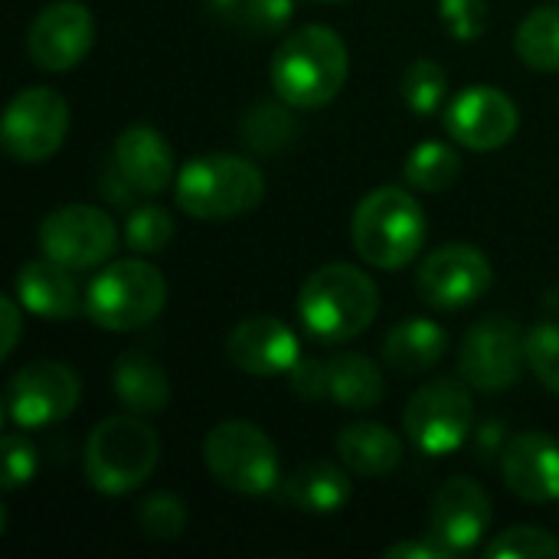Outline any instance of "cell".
Listing matches in <instances>:
<instances>
[{"label": "cell", "instance_id": "37", "mask_svg": "<svg viewBox=\"0 0 559 559\" xmlns=\"http://www.w3.org/2000/svg\"><path fill=\"white\" fill-rule=\"evenodd\" d=\"M288 380L301 400H328V360H298Z\"/></svg>", "mask_w": 559, "mask_h": 559}, {"label": "cell", "instance_id": "9", "mask_svg": "<svg viewBox=\"0 0 559 559\" xmlns=\"http://www.w3.org/2000/svg\"><path fill=\"white\" fill-rule=\"evenodd\" d=\"M69 134V105L66 98L49 85H29L20 88L0 124L3 151L23 164L49 160Z\"/></svg>", "mask_w": 559, "mask_h": 559}, {"label": "cell", "instance_id": "5", "mask_svg": "<svg viewBox=\"0 0 559 559\" xmlns=\"http://www.w3.org/2000/svg\"><path fill=\"white\" fill-rule=\"evenodd\" d=\"M160 462L157 432L131 416H111L98 423L85 442V481L108 498L141 488Z\"/></svg>", "mask_w": 559, "mask_h": 559}, {"label": "cell", "instance_id": "2", "mask_svg": "<svg viewBox=\"0 0 559 559\" xmlns=\"http://www.w3.org/2000/svg\"><path fill=\"white\" fill-rule=\"evenodd\" d=\"M380 311L377 282L350 265L331 262L311 272L298 292L301 324L324 344H344L360 337Z\"/></svg>", "mask_w": 559, "mask_h": 559}, {"label": "cell", "instance_id": "14", "mask_svg": "<svg viewBox=\"0 0 559 559\" xmlns=\"http://www.w3.org/2000/svg\"><path fill=\"white\" fill-rule=\"evenodd\" d=\"M95 43L92 10L79 0H56L36 13L26 33V52L43 72L75 69Z\"/></svg>", "mask_w": 559, "mask_h": 559}, {"label": "cell", "instance_id": "23", "mask_svg": "<svg viewBox=\"0 0 559 559\" xmlns=\"http://www.w3.org/2000/svg\"><path fill=\"white\" fill-rule=\"evenodd\" d=\"M337 459L344 468L364 478H383L400 468L403 462V442L380 423H354L347 426L337 442Z\"/></svg>", "mask_w": 559, "mask_h": 559}, {"label": "cell", "instance_id": "35", "mask_svg": "<svg viewBox=\"0 0 559 559\" xmlns=\"http://www.w3.org/2000/svg\"><path fill=\"white\" fill-rule=\"evenodd\" d=\"M0 459H3V491H16L33 481L36 475V449L26 436L7 432L0 442Z\"/></svg>", "mask_w": 559, "mask_h": 559}, {"label": "cell", "instance_id": "22", "mask_svg": "<svg viewBox=\"0 0 559 559\" xmlns=\"http://www.w3.org/2000/svg\"><path fill=\"white\" fill-rule=\"evenodd\" d=\"M111 383H115L118 403L134 416H157L170 403V380H167L164 367L144 350L121 354L115 360Z\"/></svg>", "mask_w": 559, "mask_h": 559}, {"label": "cell", "instance_id": "8", "mask_svg": "<svg viewBox=\"0 0 559 559\" xmlns=\"http://www.w3.org/2000/svg\"><path fill=\"white\" fill-rule=\"evenodd\" d=\"M403 426L409 442L423 455L429 459L452 455L468 442L475 429L472 393L455 380H432L409 396Z\"/></svg>", "mask_w": 559, "mask_h": 559}, {"label": "cell", "instance_id": "34", "mask_svg": "<svg viewBox=\"0 0 559 559\" xmlns=\"http://www.w3.org/2000/svg\"><path fill=\"white\" fill-rule=\"evenodd\" d=\"M439 16L459 43H475L488 29V0H439Z\"/></svg>", "mask_w": 559, "mask_h": 559}, {"label": "cell", "instance_id": "10", "mask_svg": "<svg viewBox=\"0 0 559 559\" xmlns=\"http://www.w3.org/2000/svg\"><path fill=\"white\" fill-rule=\"evenodd\" d=\"M39 249L46 259L85 272L105 265L118 249V226L111 216L88 203H69L52 210L39 226Z\"/></svg>", "mask_w": 559, "mask_h": 559}, {"label": "cell", "instance_id": "27", "mask_svg": "<svg viewBox=\"0 0 559 559\" xmlns=\"http://www.w3.org/2000/svg\"><path fill=\"white\" fill-rule=\"evenodd\" d=\"M406 183L413 190H423V193H442L449 190L459 174H462V157L452 144L445 141H426L419 147L409 151L406 157Z\"/></svg>", "mask_w": 559, "mask_h": 559}, {"label": "cell", "instance_id": "21", "mask_svg": "<svg viewBox=\"0 0 559 559\" xmlns=\"http://www.w3.org/2000/svg\"><path fill=\"white\" fill-rule=\"evenodd\" d=\"M275 495L301 514H334L350 501V478L331 462H308L282 478Z\"/></svg>", "mask_w": 559, "mask_h": 559}, {"label": "cell", "instance_id": "13", "mask_svg": "<svg viewBox=\"0 0 559 559\" xmlns=\"http://www.w3.org/2000/svg\"><path fill=\"white\" fill-rule=\"evenodd\" d=\"M495 282L491 262L481 249L468 242H449L429 252L416 275V292L429 308L459 311L488 295Z\"/></svg>", "mask_w": 559, "mask_h": 559}, {"label": "cell", "instance_id": "26", "mask_svg": "<svg viewBox=\"0 0 559 559\" xmlns=\"http://www.w3.org/2000/svg\"><path fill=\"white\" fill-rule=\"evenodd\" d=\"M242 144L255 154H275L282 147H288L298 134V121L292 115L288 102H259L246 111L242 124H239Z\"/></svg>", "mask_w": 559, "mask_h": 559}, {"label": "cell", "instance_id": "17", "mask_svg": "<svg viewBox=\"0 0 559 559\" xmlns=\"http://www.w3.org/2000/svg\"><path fill=\"white\" fill-rule=\"evenodd\" d=\"M226 354L249 377H282L292 373V367L301 360V344L285 321L255 314L233 328Z\"/></svg>", "mask_w": 559, "mask_h": 559}, {"label": "cell", "instance_id": "28", "mask_svg": "<svg viewBox=\"0 0 559 559\" xmlns=\"http://www.w3.org/2000/svg\"><path fill=\"white\" fill-rule=\"evenodd\" d=\"M518 56L537 72H559V7H537L514 36Z\"/></svg>", "mask_w": 559, "mask_h": 559}, {"label": "cell", "instance_id": "40", "mask_svg": "<svg viewBox=\"0 0 559 559\" xmlns=\"http://www.w3.org/2000/svg\"><path fill=\"white\" fill-rule=\"evenodd\" d=\"M242 3H246V0H210V7H213L216 13H236V10L242 13Z\"/></svg>", "mask_w": 559, "mask_h": 559}, {"label": "cell", "instance_id": "15", "mask_svg": "<svg viewBox=\"0 0 559 559\" xmlns=\"http://www.w3.org/2000/svg\"><path fill=\"white\" fill-rule=\"evenodd\" d=\"M521 115L511 95L495 85H472L445 105V131L472 151H498L518 134Z\"/></svg>", "mask_w": 559, "mask_h": 559}, {"label": "cell", "instance_id": "19", "mask_svg": "<svg viewBox=\"0 0 559 559\" xmlns=\"http://www.w3.org/2000/svg\"><path fill=\"white\" fill-rule=\"evenodd\" d=\"M111 167L131 183L138 197H157L170 187L174 170V151L167 138L151 124H131L118 134L111 147Z\"/></svg>", "mask_w": 559, "mask_h": 559}, {"label": "cell", "instance_id": "24", "mask_svg": "<svg viewBox=\"0 0 559 559\" xmlns=\"http://www.w3.org/2000/svg\"><path fill=\"white\" fill-rule=\"evenodd\" d=\"M445 347L449 334L442 331V324H436L432 318H406L386 334L383 357L396 373L416 377L432 370L445 357Z\"/></svg>", "mask_w": 559, "mask_h": 559}, {"label": "cell", "instance_id": "7", "mask_svg": "<svg viewBox=\"0 0 559 559\" xmlns=\"http://www.w3.org/2000/svg\"><path fill=\"white\" fill-rule=\"evenodd\" d=\"M203 462L226 491L249 498L272 495L282 481L278 449L259 426L246 419H229L210 429L203 442Z\"/></svg>", "mask_w": 559, "mask_h": 559}, {"label": "cell", "instance_id": "16", "mask_svg": "<svg viewBox=\"0 0 559 559\" xmlns=\"http://www.w3.org/2000/svg\"><path fill=\"white\" fill-rule=\"evenodd\" d=\"M491 518H495V511H491L488 491L481 485H475L472 478H452L432 498L429 531L455 557H462L465 550H472L485 540Z\"/></svg>", "mask_w": 559, "mask_h": 559}, {"label": "cell", "instance_id": "3", "mask_svg": "<svg viewBox=\"0 0 559 559\" xmlns=\"http://www.w3.org/2000/svg\"><path fill=\"white\" fill-rule=\"evenodd\" d=\"M357 255L383 272L406 269L426 242V213L403 187H377L367 193L350 223Z\"/></svg>", "mask_w": 559, "mask_h": 559}, {"label": "cell", "instance_id": "31", "mask_svg": "<svg viewBox=\"0 0 559 559\" xmlns=\"http://www.w3.org/2000/svg\"><path fill=\"white\" fill-rule=\"evenodd\" d=\"M138 527L151 540H177L187 527V504L170 491H154L138 504Z\"/></svg>", "mask_w": 559, "mask_h": 559}, {"label": "cell", "instance_id": "18", "mask_svg": "<svg viewBox=\"0 0 559 559\" xmlns=\"http://www.w3.org/2000/svg\"><path fill=\"white\" fill-rule=\"evenodd\" d=\"M501 472L504 485L531 501L547 504L559 501V442L544 432H524L514 436L501 452Z\"/></svg>", "mask_w": 559, "mask_h": 559}, {"label": "cell", "instance_id": "6", "mask_svg": "<svg viewBox=\"0 0 559 559\" xmlns=\"http://www.w3.org/2000/svg\"><path fill=\"white\" fill-rule=\"evenodd\" d=\"M167 305L164 275L144 259H121L98 272L85 292V314L105 331H138Z\"/></svg>", "mask_w": 559, "mask_h": 559}, {"label": "cell", "instance_id": "29", "mask_svg": "<svg viewBox=\"0 0 559 559\" xmlns=\"http://www.w3.org/2000/svg\"><path fill=\"white\" fill-rule=\"evenodd\" d=\"M400 95L409 105V111L423 118L439 115L449 98V72L436 59H416L406 66L400 79Z\"/></svg>", "mask_w": 559, "mask_h": 559}, {"label": "cell", "instance_id": "4", "mask_svg": "<svg viewBox=\"0 0 559 559\" xmlns=\"http://www.w3.org/2000/svg\"><path fill=\"white\" fill-rule=\"evenodd\" d=\"M177 206L193 219H233L265 197L262 170L236 154H203L180 167L174 180Z\"/></svg>", "mask_w": 559, "mask_h": 559}, {"label": "cell", "instance_id": "30", "mask_svg": "<svg viewBox=\"0 0 559 559\" xmlns=\"http://www.w3.org/2000/svg\"><path fill=\"white\" fill-rule=\"evenodd\" d=\"M174 239V216L164 206H138L124 219V242L138 255H157Z\"/></svg>", "mask_w": 559, "mask_h": 559}, {"label": "cell", "instance_id": "25", "mask_svg": "<svg viewBox=\"0 0 559 559\" xmlns=\"http://www.w3.org/2000/svg\"><path fill=\"white\" fill-rule=\"evenodd\" d=\"M386 396L383 370L364 354H337L328 360V400L344 409H377Z\"/></svg>", "mask_w": 559, "mask_h": 559}, {"label": "cell", "instance_id": "36", "mask_svg": "<svg viewBox=\"0 0 559 559\" xmlns=\"http://www.w3.org/2000/svg\"><path fill=\"white\" fill-rule=\"evenodd\" d=\"M295 16V0H246L242 20L255 33H282Z\"/></svg>", "mask_w": 559, "mask_h": 559}, {"label": "cell", "instance_id": "38", "mask_svg": "<svg viewBox=\"0 0 559 559\" xmlns=\"http://www.w3.org/2000/svg\"><path fill=\"white\" fill-rule=\"evenodd\" d=\"M386 557L390 559H452L455 554H452L442 540H436V537L429 534L426 540H403V544L390 547V550H386Z\"/></svg>", "mask_w": 559, "mask_h": 559}, {"label": "cell", "instance_id": "12", "mask_svg": "<svg viewBox=\"0 0 559 559\" xmlns=\"http://www.w3.org/2000/svg\"><path fill=\"white\" fill-rule=\"evenodd\" d=\"M527 364V347L521 328L504 318H485L478 321L459 350V373L468 386L481 393H501L518 383L521 370Z\"/></svg>", "mask_w": 559, "mask_h": 559}, {"label": "cell", "instance_id": "20", "mask_svg": "<svg viewBox=\"0 0 559 559\" xmlns=\"http://www.w3.org/2000/svg\"><path fill=\"white\" fill-rule=\"evenodd\" d=\"M16 298L26 311L39 314V318H52V321H69L85 305L79 298V285L72 278V269H66L46 255L39 262H26L20 269Z\"/></svg>", "mask_w": 559, "mask_h": 559}, {"label": "cell", "instance_id": "32", "mask_svg": "<svg viewBox=\"0 0 559 559\" xmlns=\"http://www.w3.org/2000/svg\"><path fill=\"white\" fill-rule=\"evenodd\" d=\"M488 559H559V540L540 527H511L491 540Z\"/></svg>", "mask_w": 559, "mask_h": 559}, {"label": "cell", "instance_id": "1", "mask_svg": "<svg viewBox=\"0 0 559 559\" xmlns=\"http://www.w3.org/2000/svg\"><path fill=\"white\" fill-rule=\"evenodd\" d=\"M347 43L331 26L311 23L278 43L269 75L282 102L298 111H311L341 95L347 82Z\"/></svg>", "mask_w": 559, "mask_h": 559}, {"label": "cell", "instance_id": "33", "mask_svg": "<svg viewBox=\"0 0 559 559\" xmlns=\"http://www.w3.org/2000/svg\"><path fill=\"white\" fill-rule=\"evenodd\" d=\"M524 347H527V367L534 370V377L550 390L559 393V324L540 321L524 334Z\"/></svg>", "mask_w": 559, "mask_h": 559}, {"label": "cell", "instance_id": "11", "mask_svg": "<svg viewBox=\"0 0 559 559\" xmlns=\"http://www.w3.org/2000/svg\"><path fill=\"white\" fill-rule=\"evenodd\" d=\"M82 396V383L72 367L59 360H36L20 367L3 396L7 419L16 429H46L62 423Z\"/></svg>", "mask_w": 559, "mask_h": 559}, {"label": "cell", "instance_id": "41", "mask_svg": "<svg viewBox=\"0 0 559 559\" xmlns=\"http://www.w3.org/2000/svg\"><path fill=\"white\" fill-rule=\"evenodd\" d=\"M318 3H337V0H318Z\"/></svg>", "mask_w": 559, "mask_h": 559}, {"label": "cell", "instance_id": "39", "mask_svg": "<svg viewBox=\"0 0 559 559\" xmlns=\"http://www.w3.org/2000/svg\"><path fill=\"white\" fill-rule=\"evenodd\" d=\"M20 298H0V314H3V347H0V360H7L16 350L20 331H23V318H20Z\"/></svg>", "mask_w": 559, "mask_h": 559}]
</instances>
